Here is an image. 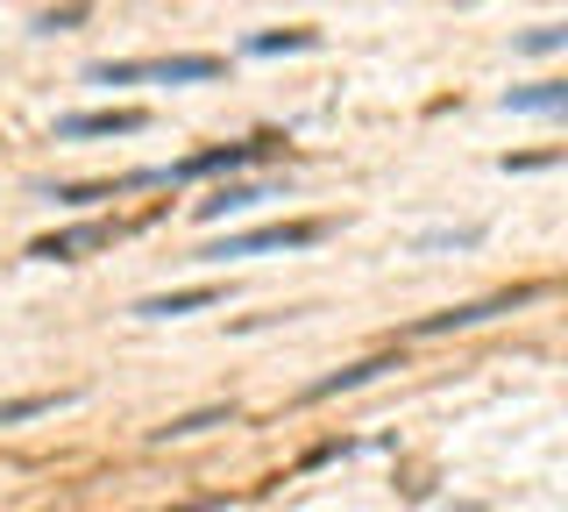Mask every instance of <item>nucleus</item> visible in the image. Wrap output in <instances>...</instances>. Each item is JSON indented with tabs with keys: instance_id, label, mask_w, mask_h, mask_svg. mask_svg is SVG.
Wrapping results in <instances>:
<instances>
[{
	"instance_id": "obj_12",
	"label": "nucleus",
	"mask_w": 568,
	"mask_h": 512,
	"mask_svg": "<svg viewBox=\"0 0 568 512\" xmlns=\"http://www.w3.org/2000/svg\"><path fill=\"white\" fill-rule=\"evenodd\" d=\"M36 413H58V399H43V392H36V399H8V405H0V428H22V420H36Z\"/></svg>"
},
{
	"instance_id": "obj_13",
	"label": "nucleus",
	"mask_w": 568,
	"mask_h": 512,
	"mask_svg": "<svg viewBox=\"0 0 568 512\" xmlns=\"http://www.w3.org/2000/svg\"><path fill=\"white\" fill-rule=\"evenodd\" d=\"M313 43H320L313 29H284V37H256L248 50H263V58H271V50H313Z\"/></svg>"
},
{
	"instance_id": "obj_16",
	"label": "nucleus",
	"mask_w": 568,
	"mask_h": 512,
	"mask_svg": "<svg viewBox=\"0 0 568 512\" xmlns=\"http://www.w3.org/2000/svg\"><path fill=\"white\" fill-rule=\"evenodd\" d=\"M462 242H476V228H455V235H448V228H440V235H419V250H462Z\"/></svg>"
},
{
	"instance_id": "obj_2",
	"label": "nucleus",
	"mask_w": 568,
	"mask_h": 512,
	"mask_svg": "<svg viewBox=\"0 0 568 512\" xmlns=\"http://www.w3.org/2000/svg\"><path fill=\"white\" fill-rule=\"evenodd\" d=\"M320 242V221H277V228H248V235H227L221 250H206L200 263H227V257H263V250H306Z\"/></svg>"
},
{
	"instance_id": "obj_10",
	"label": "nucleus",
	"mask_w": 568,
	"mask_h": 512,
	"mask_svg": "<svg viewBox=\"0 0 568 512\" xmlns=\"http://www.w3.org/2000/svg\"><path fill=\"white\" fill-rule=\"evenodd\" d=\"M384 357H369V363H348V370H334V378H320V384H306V399H334V392H355V384H369V378H384Z\"/></svg>"
},
{
	"instance_id": "obj_4",
	"label": "nucleus",
	"mask_w": 568,
	"mask_h": 512,
	"mask_svg": "<svg viewBox=\"0 0 568 512\" xmlns=\"http://www.w3.org/2000/svg\"><path fill=\"white\" fill-rule=\"evenodd\" d=\"M135 129H142L135 108H100V114H64L58 121L64 143H79V135H135Z\"/></svg>"
},
{
	"instance_id": "obj_11",
	"label": "nucleus",
	"mask_w": 568,
	"mask_h": 512,
	"mask_svg": "<svg viewBox=\"0 0 568 512\" xmlns=\"http://www.w3.org/2000/svg\"><path fill=\"white\" fill-rule=\"evenodd\" d=\"M526 58H547V50H568V22H547V29H526L519 37Z\"/></svg>"
},
{
	"instance_id": "obj_14",
	"label": "nucleus",
	"mask_w": 568,
	"mask_h": 512,
	"mask_svg": "<svg viewBox=\"0 0 568 512\" xmlns=\"http://www.w3.org/2000/svg\"><path fill=\"white\" fill-rule=\"evenodd\" d=\"M221 420H227V405H213V413H185V420H171V428H156V434H200V428H221Z\"/></svg>"
},
{
	"instance_id": "obj_9",
	"label": "nucleus",
	"mask_w": 568,
	"mask_h": 512,
	"mask_svg": "<svg viewBox=\"0 0 568 512\" xmlns=\"http://www.w3.org/2000/svg\"><path fill=\"white\" fill-rule=\"evenodd\" d=\"M100 242H106V228H100V221H85V228H64V235H43V242H36V257H50V263H58V257L100 250Z\"/></svg>"
},
{
	"instance_id": "obj_3",
	"label": "nucleus",
	"mask_w": 568,
	"mask_h": 512,
	"mask_svg": "<svg viewBox=\"0 0 568 512\" xmlns=\"http://www.w3.org/2000/svg\"><path fill=\"white\" fill-rule=\"evenodd\" d=\"M526 285H511V292H490V299H469V307H448V313H426V321L413 334H455V328H476V321H490V313H511V307H526Z\"/></svg>"
},
{
	"instance_id": "obj_8",
	"label": "nucleus",
	"mask_w": 568,
	"mask_h": 512,
	"mask_svg": "<svg viewBox=\"0 0 568 512\" xmlns=\"http://www.w3.org/2000/svg\"><path fill=\"white\" fill-rule=\"evenodd\" d=\"M277 200V185H221L213 200H200V221H227V214H248V207Z\"/></svg>"
},
{
	"instance_id": "obj_5",
	"label": "nucleus",
	"mask_w": 568,
	"mask_h": 512,
	"mask_svg": "<svg viewBox=\"0 0 568 512\" xmlns=\"http://www.w3.org/2000/svg\"><path fill=\"white\" fill-rule=\"evenodd\" d=\"M248 157H263V143H227V150H200V157H185V164H171L164 179H213V171H235V164H248Z\"/></svg>"
},
{
	"instance_id": "obj_15",
	"label": "nucleus",
	"mask_w": 568,
	"mask_h": 512,
	"mask_svg": "<svg viewBox=\"0 0 568 512\" xmlns=\"http://www.w3.org/2000/svg\"><path fill=\"white\" fill-rule=\"evenodd\" d=\"M85 22V8H50V14H36V29L43 37H58V29H79Z\"/></svg>"
},
{
	"instance_id": "obj_1",
	"label": "nucleus",
	"mask_w": 568,
	"mask_h": 512,
	"mask_svg": "<svg viewBox=\"0 0 568 512\" xmlns=\"http://www.w3.org/2000/svg\"><path fill=\"white\" fill-rule=\"evenodd\" d=\"M221 64L213 58H142V64H93L100 86H129V79H164V86H200L213 79Z\"/></svg>"
},
{
	"instance_id": "obj_6",
	"label": "nucleus",
	"mask_w": 568,
	"mask_h": 512,
	"mask_svg": "<svg viewBox=\"0 0 568 512\" xmlns=\"http://www.w3.org/2000/svg\"><path fill=\"white\" fill-rule=\"evenodd\" d=\"M221 299V285H185V292H156V299H142V321H178V313H200V307H213Z\"/></svg>"
},
{
	"instance_id": "obj_7",
	"label": "nucleus",
	"mask_w": 568,
	"mask_h": 512,
	"mask_svg": "<svg viewBox=\"0 0 568 512\" xmlns=\"http://www.w3.org/2000/svg\"><path fill=\"white\" fill-rule=\"evenodd\" d=\"M511 114H568V79H547V86H511L505 93Z\"/></svg>"
}]
</instances>
